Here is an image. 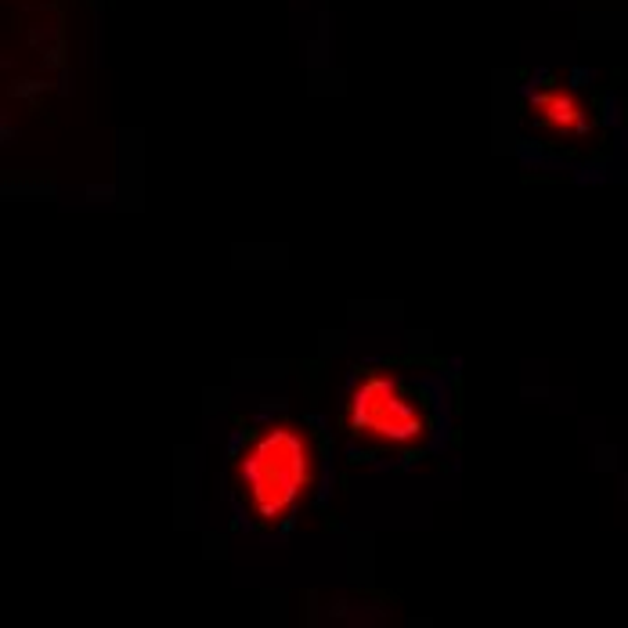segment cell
I'll return each instance as SVG.
<instances>
[{"mask_svg": "<svg viewBox=\"0 0 628 628\" xmlns=\"http://www.w3.org/2000/svg\"><path fill=\"white\" fill-rule=\"evenodd\" d=\"M523 116L534 127V134H542L552 145H589L600 130L593 105L574 87L556 84V80L534 84L523 95Z\"/></svg>", "mask_w": 628, "mask_h": 628, "instance_id": "3957f363", "label": "cell"}, {"mask_svg": "<svg viewBox=\"0 0 628 628\" xmlns=\"http://www.w3.org/2000/svg\"><path fill=\"white\" fill-rule=\"evenodd\" d=\"M343 433L369 455H419L437 433L430 390L401 369H361L339 405Z\"/></svg>", "mask_w": 628, "mask_h": 628, "instance_id": "7a4b0ae2", "label": "cell"}, {"mask_svg": "<svg viewBox=\"0 0 628 628\" xmlns=\"http://www.w3.org/2000/svg\"><path fill=\"white\" fill-rule=\"evenodd\" d=\"M321 484V444L300 419L275 416L257 422L228 459V491L242 521L257 531L293 523Z\"/></svg>", "mask_w": 628, "mask_h": 628, "instance_id": "6da1fadb", "label": "cell"}]
</instances>
